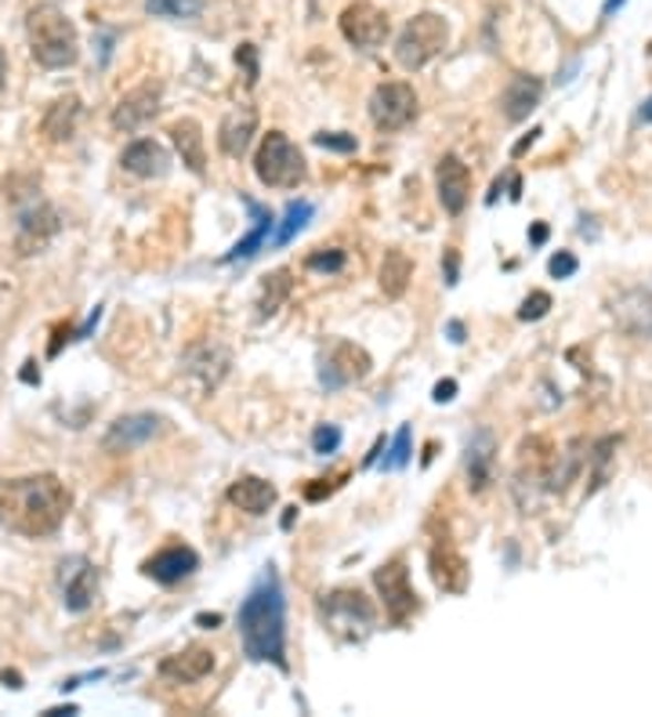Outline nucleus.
I'll return each instance as SVG.
<instances>
[{
	"label": "nucleus",
	"mask_w": 652,
	"mask_h": 717,
	"mask_svg": "<svg viewBox=\"0 0 652 717\" xmlns=\"http://www.w3.org/2000/svg\"><path fill=\"white\" fill-rule=\"evenodd\" d=\"M414 432H410V424H403L399 428V435H395V443H392V449H389V457L381 460V471H403L406 464H410V457H414Z\"/></svg>",
	"instance_id": "2f4dec72"
},
{
	"label": "nucleus",
	"mask_w": 652,
	"mask_h": 717,
	"mask_svg": "<svg viewBox=\"0 0 652 717\" xmlns=\"http://www.w3.org/2000/svg\"><path fill=\"white\" fill-rule=\"evenodd\" d=\"M170 142L182 156V164L193 170V175H204L207 170V156H204V127L196 124L193 116H182L175 127H170Z\"/></svg>",
	"instance_id": "bb28decb"
},
{
	"label": "nucleus",
	"mask_w": 652,
	"mask_h": 717,
	"mask_svg": "<svg viewBox=\"0 0 652 717\" xmlns=\"http://www.w3.org/2000/svg\"><path fill=\"white\" fill-rule=\"evenodd\" d=\"M338 446H341V428H334V424H319V428L312 432V449L319 457L334 454Z\"/></svg>",
	"instance_id": "c9c22d12"
},
{
	"label": "nucleus",
	"mask_w": 652,
	"mask_h": 717,
	"mask_svg": "<svg viewBox=\"0 0 652 717\" xmlns=\"http://www.w3.org/2000/svg\"><path fill=\"white\" fill-rule=\"evenodd\" d=\"M370 370H374V358L366 355V349H359L352 341H338L334 349L319 358V384L327 392H341L349 384L370 377Z\"/></svg>",
	"instance_id": "1a4fd4ad"
},
{
	"label": "nucleus",
	"mask_w": 652,
	"mask_h": 717,
	"mask_svg": "<svg viewBox=\"0 0 652 717\" xmlns=\"http://www.w3.org/2000/svg\"><path fill=\"white\" fill-rule=\"evenodd\" d=\"M59 591L70 613H87L99 598V573L84 554H70L59 562Z\"/></svg>",
	"instance_id": "9b49d317"
},
{
	"label": "nucleus",
	"mask_w": 652,
	"mask_h": 717,
	"mask_svg": "<svg viewBox=\"0 0 652 717\" xmlns=\"http://www.w3.org/2000/svg\"><path fill=\"white\" fill-rule=\"evenodd\" d=\"M577 269H580V261L569 254V250H558V254L548 261V272L555 276V279H569V276H577Z\"/></svg>",
	"instance_id": "e433bc0d"
},
{
	"label": "nucleus",
	"mask_w": 652,
	"mask_h": 717,
	"mask_svg": "<svg viewBox=\"0 0 652 717\" xmlns=\"http://www.w3.org/2000/svg\"><path fill=\"white\" fill-rule=\"evenodd\" d=\"M236 62L247 70V84H255V80H258V51H255V44H239Z\"/></svg>",
	"instance_id": "4c0bfd02"
},
{
	"label": "nucleus",
	"mask_w": 652,
	"mask_h": 717,
	"mask_svg": "<svg viewBox=\"0 0 652 717\" xmlns=\"http://www.w3.org/2000/svg\"><path fill=\"white\" fill-rule=\"evenodd\" d=\"M80 113H84V105H80L76 95H62L48 105L44 119H40V131H44L48 142H70L76 135V124H80Z\"/></svg>",
	"instance_id": "a878e982"
},
{
	"label": "nucleus",
	"mask_w": 652,
	"mask_h": 717,
	"mask_svg": "<svg viewBox=\"0 0 652 717\" xmlns=\"http://www.w3.org/2000/svg\"><path fill=\"white\" fill-rule=\"evenodd\" d=\"M244 207L250 210V218H255V225H250V232L239 239V243L225 254V261H247V258H255L258 250H265V243H269V232H272V225H276V218H272V210L265 207V204H258V199H250V196H244Z\"/></svg>",
	"instance_id": "393cba45"
},
{
	"label": "nucleus",
	"mask_w": 652,
	"mask_h": 717,
	"mask_svg": "<svg viewBox=\"0 0 652 717\" xmlns=\"http://www.w3.org/2000/svg\"><path fill=\"white\" fill-rule=\"evenodd\" d=\"M338 22H341V37L349 40V44L363 48V51L381 48L384 40H389V33H392L389 15H384L381 8L370 4V0H355V4H349L341 11Z\"/></svg>",
	"instance_id": "9d476101"
},
{
	"label": "nucleus",
	"mask_w": 652,
	"mask_h": 717,
	"mask_svg": "<svg viewBox=\"0 0 652 717\" xmlns=\"http://www.w3.org/2000/svg\"><path fill=\"white\" fill-rule=\"evenodd\" d=\"M255 175L261 185H269V189H298L304 175H309V164H304L301 149L283 135V131H269L255 156Z\"/></svg>",
	"instance_id": "39448f33"
},
{
	"label": "nucleus",
	"mask_w": 652,
	"mask_h": 717,
	"mask_svg": "<svg viewBox=\"0 0 652 717\" xmlns=\"http://www.w3.org/2000/svg\"><path fill=\"white\" fill-rule=\"evenodd\" d=\"M120 164H124L127 175H135V178H164L170 170V153L156 138H138L124 149Z\"/></svg>",
	"instance_id": "412c9836"
},
{
	"label": "nucleus",
	"mask_w": 652,
	"mask_h": 717,
	"mask_svg": "<svg viewBox=\"0 0 652 717\" xmlns=\"http://www.w3.org/2000/svg\"><path fill=\"white\" fill-rule=\"evenodd\" d=\"M620 4H623V0H606V8H602V11H606V15H613V11H617Z\"/></svg>",
	"instance_id": "49530a36"
},
{
	"label": "nucleus",
	"mask_w": 652,
	"mask_h": 717,
	"mask_svg": "<svg viewBox=\"0 0 652 717\" xmlns=\"http://www.w3.org/2000/svg\"><path fill=\"white\" fill-rule=\"evenodd\" d=\"M196 569H199V554L193 548H185V543H170V548L156 551L149 562L142 565V573L156 583H164V588H170V583L189 580Z\"/></svg>",
	"instance_id": "dca6fc26"
},
{
	"label": "nucleus",
	"mask_w": 652,
	"mask_h": 717,
	"mask_svg": "<svg viewBox=\"0 0 652 717\" xmlns=\"http://www.w3.org/2000/svg\"><path fill=\"white\" fill-rule=\"evenodd\" d=\"M25 40H30V55L44 70H70L80 59L76 25L59 4L30 8V15H25Z\"/></svg>",
	"instance_id": "7ed1b4c3"
},
{
	"label": "nucleus",
	"mask_w": 652,
	"mask_h": 717,
	"mask_svg": "<svg viewBox=\"0 0 652 717\" xmlns=\"http://www.w3.org/2000/svg\"><path fill=\"white\" fill-rule=\"evenodd\" d=\"M494 457H497V443H494V432L478 428L468 438V449H464V471H468V486L472 493H483L494 478Z\"/></svg>",
	"instance_id": "4be33fe9"
},
{
	"label": "nucleus",
	"mask_w": 652,
	"mask_h": 717,
	"mask_svg": "<svg viewBox=\"0 0 652 717\" xmlns=\"http://www.w3.org/2000/svg\"><path fill=\"white\" fill-rule=\"evenodd\" d=\"M255 135H258V110H255V105H239V110L225 113V119H221L218 149L229 156V159H239V156L250 149Z\"/></svg>",
	"instance_id": "a211bd4d"
},
{
	"label": "nucleus",
	"mask_w": 652,
	"mask_h": 717,
	"mask_svg": "<svg viewBox=\"0 0 652 717\" xmlns=\"http://www.w3.org/2000/svg\"><path fill=\"white\" fill-rule=\"evenodd\" d=\"M529 239H534V247H540L544 239H548V225H537V229H534V236H529Z\"/></svg>",
	"instance_id": "37998d69"
},
{
	"label": "nucleus",
	"mask_w": 652,
	"mask_h": 717,
	"mask_svg": "<svg viewBox=\"0 0 652 717\" xmlns=\"http://www.w3.org/2000/svg\"><path fill=\"white\" fill-rule=\"evenodd\" d=\"M374 583L381 591L384 616H389V623H392V627H406L421 602H417L414 583H410V569H406L403 558H392L389 565H381L374 573Z\"/></svg>",
	"instance_id": "0eeeda50"
},
{
	"label": "nucleus",
	"mask_w": 652,
	"mask_h": 717,
	"mask_svg": "<svg viewBox=\"0 0 652 717\" xmlns=\"http://www.w3.org/2000/svg\"><path fill=\"white\" fill-rule=\"evenodd\" d=\"M370 119L377 131H403L417 119V91L403 84V80H389V84L374 87L370 95Z\"/></svg>",
	"instance_id": "6e6552de"
},
{
	"label": "nucleus",
	"mask_w": 652,
	"mask_h": 717,
	"mask_svg": "<svg viewBox=\"0 0 652 717\" xmlns=\"http://www.w3.org/2000/svg\"><path fill=\"white\" fill-rule=\"evenodd\" d=\"M344 264H349V254H344V250H315V254H309V261H304V269L334 276L344 269Z\"/></svg>",
	"instance_id": "473e14b6"
},
{
	"label": "nucleus",
	"mask_w": 652,
	"mask_h": 717,
	"mask_svg": "<svg viewBox=\"0 0 652 717\" xmlns=\"http://www.w3.org/2000/svg\"><path fill=\"white\" fill-rule=\"evenodd\" d=\"M164 432V420L156 414H127L110 424V432H105L102 446L110 449V454H127V449H138L145 443H153V438Z\"/></svg>",
	"instance_id": "4468645a"
},
{
	"label": "nucleus",
	"mask_w": 652,
	"mask_h": 717,
	"mask_svg": "<svg viewBox=\"0 0 652 717\" xmlns=\"http://www.w3.org/2000/svg\"><path fill=\"white\" fill-rule=\"evenodd\" d=\"M215 671V653L210 648H185L178 656H167L159 663V677H167V682H178V685H193V682H204V677Z\"/></svg>",
	"instance_id": "5701e85b"
},
{
	"label": "nucleus",
	"mask_w": 652,
	"mask_h": 717,
	"mask_svg": "<svg viewBox=\"0 0 652 717\" xmlns=\"http://www.w3.org/2000/svg\"><path fill=\"white\" fill-rule=\"evenodd\" d=\"M145 11L153 19H196L204 11V0H145Z\"/></svg>",
	"instance_id": "7c9ffc66"
},
{
	"label": "nucleus",
	"mask_w": 652,
	"mask_h": 717,
	"mask_svg": "<svg viewBox=\"0 0 652 717\" xmlns=\"http://www.w3.org/2000/svg\"><path fill=\"white\" fill-rule=\"evenodd\" d=\"M156 113H159V87L156 84H142L135 91H127V95L116 102L113 127L124 131V135H138L142 127L153 124Z\"/></svg>",
	"instance_id": "ddd939ff"
},
{
	"label": "nucleus",
	"mask_w": 652,
	"mask_h": 717,
	"mask_svg": "<svg viewBox=\"0 0 652 717\" xmlns=\"http://www.w3.org/2000/svg\"><path fill=\"white\" fill-rule=\"evenodd\" d=\"M454 392H457V381H438L435 384V403H449Z\"/></svg>",
	"instance_id": "58836bf2"
},
{
	"label": "nucleus",
	"mask_w": 652,
	"mask_h": 717,
	"mask_svg": "<svg viewBox=\"0 0 652 717\" xmlns=\"http://www.w3.org/2000/svg\"><path fill=\"white\" fill-rule=\"evenodd\" d=\"M323 620L341 642H363V637L374 631L377 609L370 605V598L363 591L341 588V591L323 594Z\"/></svg>",
	"instance_id": "423d86ee"
},
{
	"label": "nucleus",
	"mask_w": 652,
	"mask_h": 717,
	"mask_svg": "<svg viewBox=\"0 0 652 717\" xmlns=\"http://www.w3.org/2000/svg\"><path fill=\"white\" fill-rule=\"evenodd\" d=\"M428 565H432L435 588L443 591V594H464V591H468V576H472V573H468V562H464L454 543H443V540H438L435 548H432Z\"/></svg>",
	"instance_id": "6ab92c4d"
},
{
	"label": "nucleus",
	"mask_w": 652,
	"mask_h": 717,
	"mask_svg": "<svg viewBox=\"0 0 652 717\" xmlns=\"http://www.w3.org/2000/svg\"><path fill=\"white\" fill-rule=\"evenodd\" d=\"M410 279H414V261H410L406 250H389L381 261V290L384 298H403Z\"/></svg>",
	"instance_id": "cd10ccee"
},
{
	"label": "nucleus",
	"mask_w": 652,
	"mask_h": 717,
	"mask_svg": "<svg viewBox=\"0 0 652 717\" xmlns=\"http://www.w3.org/2000/svg\"><path fill=\"white\" fill-rule=\"evenodd\" d=\"M239 642H244L247 659L255 663H276L279 671H290L287 663V598L279 588L276 569L269 565L250 588V594L239 605L236 616Z\"/></svg>",
	"instance_id": "f03ea898"
},
{
	"label": "nucleus",
	"mask_w": 652,
	"mask_h": 717,
	"mask_svg": "<svg viewBox=\"0 0 652 717\" xmlns=\"http://www.w3.org/2000/svg\"><path fill=\"white\" fill-rule=\"evenodd\" d=\"M544 98V84L537 76H529V73H515L508 80V87H504V95H500V113L508 124H522V119H529V113L537 110Z\"/></svg>",
	"instance_id": "aec40b11"
},
{
	"label": "nucleus",
	"mask_w": 652,
	"mask_h": 717,
	"mask_svg": "<svg viewBox=\"0 0 652 717\" xmlns=\"http://www.w3.org/2000/svg\"><path fill=\"white\" fill-rule=\"evenodd\" d=\"M435 189H438V204H443L446 215H464L472 199V170L457 153H446L435 167Z\"/></svg>",
	"instance_id": "f8f14e48"
},
{
	"label": "nucleus",
	"mask_w": 652,
	"mask_h": 717,
	"mask_svg": "<svg viewBox=\"0 0 652 717\" xmlns=\"http://www.w3.org/2000/svg\"><path fill=\"white\" fill-rule=\"evenodd\" d=\"M638 124H652V98H645L642 110H638Z\"/></svg>",
	"instance_id": "a19ab883"
},
{
	"label": "nucleus",
	"mask_w": 652,
	"mask_h": 717,
	"mask_svg": "<svg viewBox=\"0 0 652 717\" xmlns=\"http://www.w3.org/2000/svg\"><path fill=\"white\" fill-rule=\"evenodd\" d=\"M218 620H221V616H207V613H204V616H199V623H204V627H215V623H218Z\"/></svg>",
	"instance_id": "de8ad7c7"
},
{
	"label": "nucleus",
	"mask_w": 652,
	"mask_h": 717,
	"mask_svg": "<svg viewBox=\"0 0 652 717\" xmlns=\"http://www.w3.org/2000/svg\"><path fill=\"white\" fill-rule=\"evenodd\" d=\"M73 508V493L59 475L0 478V526L22 537L59 533Z\"/></svg>",
	"instance_id": "f257e3e1"
},
{
	"label": "nucleus",
	"mask_w": 652,
	"mask_h": 717,
	"mask_svg": "<svg viewBox=\"0 0 652 717\" xmlns=\"http://www.w3.org/2000/svg\"><path fill=\"white\" fill-rule=\"evenodd\" d=\"M449 341H454V344L464 341V326L460 323H449Z\"/></svg>",
	"instance_id": "a18cd8bd"
},
{
	"label": "nucleus",
	"mask_w": 652,
	"mask_h": 717,
	"mask_svg": "<svg viewBox=\"0 0 652 717\" xmlns=\"http://www.w3.org/2000/svg\"><path fill=\"white\" fill-rule=\"evenodd\" d=\"M457 279H460V272H457V250H446V283L457 287Z\"/></svg>",
	"instance_id": "ea45409f"
},
{
	"label": "nucleus",
	"mask_w": 652,
	"mask_h": 717,
	"mask_svg": "<svg viewBox=\"0 0 652 717\" xmlns=\"http://www.w3.org/2000/svg\"><path fill=\"white\" fill-rule=\"evenodd\" d=\"M537 135H540V131H529V138H522V142H518V145H515V156H522V153L529 149V145H534V142H537Z\"/></svg>",
	"instance_id": "79ce46f5"
},
{
	"label": "nucleus",
	"mask_w": 652,
	"mask_h": 717,
	"mask_svg": "<svg viewBox=\"0 0 652 717\" xmlns=\"http://www.w3.org/2000/svg\"><path fill=\"white\" fill-rule=\"evenodd\" d=\"M312 215H315V210H312L309 199H290L287 210H283V225H279V232L272 236V247H287L290 239H294L304 225L312 221Z\"/></svg>",
	"instance_id": "c756f323"
},
{
	"label": "nucleus",
	"mask_w": 652,
	"mask_h": 717,
	"mask_svg": "<svg viewBox=\"0 0 652 717\" xmlns=\"http://www.w3.org/2000/svg\"><path fill=\"white\" fill-rule=\"evenodd\" d=\"M609 312H613L617 326L628 337H652V294L649 290H642V287L623 290V294H617Z\"/></svg>",
	"instance_id": "f3484780"
},
{
	"label": "nucleus",
	"mask_w": 652,
	"mask_h": 717,
	"mask_svg": "<svg viewBox=\"0 0 652 717\" xmlns=\"http://www.w3.org/2000/svg\"><path fill=\"white\" fill-rule=\"evenodd\" d=\"M229 503H236L244 515L261 518L276 508V486L265 482V478H258V475H244L229 486Z\"/></svg>",
	"instance_id": "b1692460"
},
{
	"label": "nucleus",
	"mask_w": 652,
	"mask_h": 717,
	"mask_svg": "<svg viewBox=\"0 0 652 717\" xmlns=\"http://www.w3.org/2000/svg\"><path fill=\"white\" fill-rule=\"evenodd\" d=\"M548 312H551V294L548 290H534V294L522 301V309H518V319H522V323H537V319H544Z\"/></svg>",
	"instance_id": "72a5a7b5"
},
{
	"label": "nucleus",
	"mask_w": 652,
	"mask_h": 717,
	"mask_svg": "<svg viewBox=\"0 0 652 717\" xmlns=\"http://www.w3.org/2000/svg\"><path fill=\"white\" fill-rule=\"evenodd\" d=\"M4 84H8V55L0 51V91H4Z\"/></svg>",
	"instance_id": "c03bdc74"
},
{
	"label": "nucleus",
	"mask_w": 652,
	"mask_h": 717,
	"mask_svg": "<svg viewBox=\"0 0 652 717\" xmlns=\"http://www.w3.org/2000/svg\"><path fill=\"white\" fill-rule=\"evenodd\" d=\"M290 290H294V279H290V269H276L272 276H265L261 283V294H258V315L269 319L283 309V301L290 298Z\"/></svg>",
	"instance_id": "c85d7f7f"
},
{
	"label": "nucleus",
	"mask_w": 652,
	"mask_h": 717,
	"mask_svg": "<svg viewBox=\"0 0 652 717\" xmlns=\"http://www.w3.org/2000/svg\"><path fill=\"white\" fill-rule=\"evenodd\" d=\"M62 229L55 207H48L44 199H33L30 207L19 215V254H37L48 247V239Z\"/></svg>",
	"instance_id": "2eb2a0df"
},
{
	"label": "nucleus",
	"mask_w": 652,
	"mask_h": 717,
	"mask_svg": "<svg viewBox=\"0 0 652 717\" xmlns=\"http://www.w3.org/2000/svg\"><path fill=\"white\" fill-rule=\"evenodd\" d=\"M312 142L319 145V149H330V153H355L359 149L355 135H341V131H319Z\"/></svg>",
	"instance_id": "f704fd0d"
},
{
	"label": "nucleus",
	"mask_w": 652,
	"mask_h": 717,
	"mask_svg": "<svg viewBox=\"0 0 652 717\" xmlns=\"http://www.w3.org/2000/svg\"><path fill=\"white\" fill-rule=\"evenodd\" d=\"M446 44H449V22L443 15H435V11H421V15L410 19L403 25V33H399L395 62L403 65V70L417 73L435 55H443Z\"/></svg>",
	"instance_id": "20e7f679"
}]
</instances>
